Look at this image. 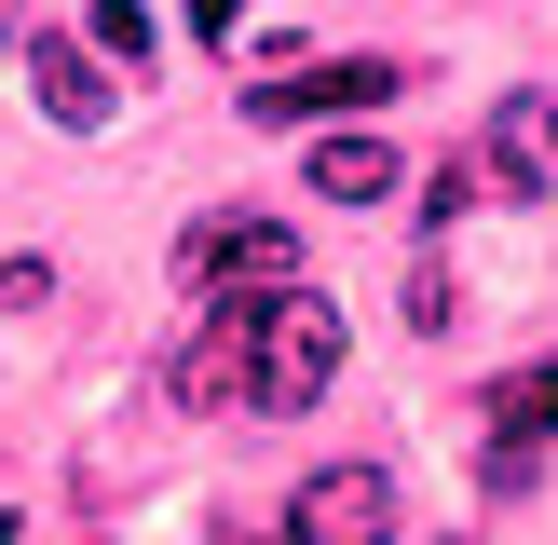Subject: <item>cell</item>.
I'll return each mask as SVG.
<instances>
[{
  "label": "cell",
  "mask_w": 558,
  "mask_h": 545,
  "mask_svg": "<svg viewBox=\"0 0 558 545\" xmlns=\"http://www.w3.org/2000/svg\"><path fill=\"white\" fill-rule=\"evenodd\" d=\"M82 41H96L109 69H150V14H136V0H96V27H82Z\"/></svg>",
  "instance_id": "30bf717a"
},
{
  "label": "cell",
  "mask_w": 558,
  "mask_h": 545,
  "mask_svg": "<svg viewBox=\"0 0 558 545\" xmlns=\"http://www.w3.org/2000/svg\"><path fill=\"white\" fill-rule=\"evenodd\" d=\"M477 191H518V205H545V191H558V96H505V109H490Z\"/></svg>",
  "instance_id": "5b68a950"
},
{
  "label": "cell",
  "mask_w": 558,
  "mask_h": 545,
  "mask_svg": "<svg viewBox=\"0 0 558 545\" xmlns=\"http://www.w3.org/2000/svg\"><path fill=\"white\" fill-rule=\"evenodd\" d=\"M396 463H327L287 491V545H396Z\"/></svg>",
  "instance_id": "277c9868"
},
{
  "label": "cell",
  "mask_w": 558,
  "mask_h": 545,
  "mask_svg": "<svg viewBox=\"0 0 558 545\" xmlns=\"http://www.w3.org/2000/svg\"><path fill=\"white\" fill-rule=\"evenodd\" d=\"M490 436H518V450H545V436H558V354L505 382V409H490Z\"/></svg>",
  "instance_id": "9c48e42d"
},
{
  "label": "cell",
  "mask_w": 558,
  "mask_h": 545,
  "mask_svg": "<svg viewBox=\"0 0 558 545\" xmlns=\"http://www.w3.org/2000/svg\"><path fill=\"white\" fill-rule=\"evenodd\" d=\"M0 300H14V314H27V300H54V259H0Z\"/></svg>",
  "instance_id": "8fae6325"
},
{
  "label": "cell",
  "mask_w": 558,
  "mask_h": 545,
  "mask_svg": "<svg viewBox=\"0 0 558 545\" xmlns=\"http://www.w3.org/2000/svg\"><path fill=\"white\" fill-rule=\"evenodd\" d=\"M27 96H41V123H69V136L109 123V69H96V55H69V41H27Z\"/></svg>",
  "instance_id": "ba28073f"
},
{
  "label": "cell",
  "mask_w": 558,
  "mask_h": 545,
  "mask_svg": "<svg viewBox=\"0 0 558 545\" xmlns=\"http://www.w3.org/2000/svg\"><path fill=\"white\" fill-rule=\"evenodd\" d=\"M0 545H14V518H0Z\"/></svg>",
  "instance_id": "5bb4252c"
},
{
  "label": "cell",
  "mask_w": 558,
  "mask_h": 545,
  "mask_svg": "<svg viewBox=\"0 0 558 545\" xmlns=\"http://www.w3.org/2000/svg\"><path fill=\"white\" fill-rule=\"evenodd\" d=\"M300 178H314V205H396V178H409V164L381 150L368 123H327V136H314V164H300Z\"/></svg>",
  "instance_id": "52a82bcc"
},
{
  "label": "cell",
  "mask_w": 558,
  "mask_h": 545,
  "mask_svg": "<svg viewBox=\"0 0 558 545\" xmlns=\"http://www.w3.org/2000/svg\"><path fill=\"white\" fill-rule=\"evenodd\" d=\"M191 27H205V41H232V27H245V0H191Z\"/></svg>",
  "instance_id": "7c38bea8"
},
{
  "label": "cell",
  "mask_w": 558,
  "mask_h": 545,
  "mask_svg": "<svg viewBox=\"0 0 558 545\" xmlns=\"http://www.w3.org/2000/svg\"><path fill=\"white\" fill-rule=\"evenodd\" d=\"M0 41H27V0H0Z\"/></svg>",
  "instance_id": "4fadbf2b"
},
{
  "label": "cell",
  "mask_w": 558,
  "mask_h": 545,
  "mask_svg": "<svg viewBox=\"0 0 558 545\" xmlns=\"http://www.w3.org/2000/svg\"><path fill=\"white\" fill-rule=\"evenodd\" d=\"M178 272H191L205 300H259V287H300L314 259H300V232H287L272 205H218V218L178 232Z\"/></svg>",
  "instance_id": "7a4b0ae2"
},
{
  "label": "cell",
  "mask_w": 558,
  "mask_h": 545,
  "mask_svg": "<svg viewBox=\"0 0 558 545\" xmlns=\"http://www.w3.org/2000/svg\"><path fill=\"white\" fill-rule=\"evenodd\" d=\"M327 382H341V300L327 287H259V314H245V409H314Z\"/></svg>",
  "instance_id": "6da1fadb"
},
{
  "label": "cell",
  "mask_w": 558,
  "mask_h": 545,
  "mask_svg": "<svg viewBox=\"0 0 558 545\" xmlns=\"http://www.w3.org/2000/svg\"><path fill=\"white\" fill-rule=\"evenodd\" d=\"M245 314H259V300H218V314L163 354V396L178 409H245Z\"/></svg>",
  "instance_id": "8992f818"
},
{
  "label": "cell",
  "mask_w": 558,
  "mask_h": 545,
  "mask_svg": "<svg viewBox=\"0 0 558 545\" xmlns=\"http://www.w3.org/2000/svg\"><path fill=\"white\" fill-rule=\"evenodd\" d=\"M409 82V55H327V69H272V82H245V123H354V109H381Z\"/></svg>",
  "instance_id": "3957f363"
}]
</instances>
